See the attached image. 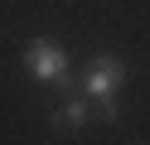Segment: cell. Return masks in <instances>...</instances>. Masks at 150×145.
<instances>
[{
  "label": "cell",
  "mask_w": 150,
  "mask_h": 145,
  "mask_svg": "<svg viewBox=\"0 0 150 145\" xmlns=\"http://www.w3.org/2000/svg\"><path fill=\"white\" fill-rule=\"evenodd\" d=\"M24 68H29V77H39V82H63V77H68V53H63L53 39H29V44H24Z\"/></svg>",
  "instance_id": "obj_1"
},
{
  "label": "cell",
  "mask_w": 150,
  "mask_h": 145,
  "mask_svg": "<svg viewBox=\"0 0 150 145\" xmlns=\"http://www.w3.org/2000/svg\"><path fill=\"white\" fill-rule=\"evenodd\" d=\"M121 82H126V63H121V58H111V53L92 58L87 73H82V92H87L92 102H97V97H116Z\"/></svg>",
  "instance_id": "obj_2"
},
{
  "label": "cell",
  "mask_w": 150,
  "mask_h": 145,
  "mask_svg": "<svg viewBox=\"0 0 150 145\" xmlns=\"http://www.w3.org/2000/svg\"><path fill=\"white\" fill-rule=\"evenodd\" d=\"M53 121H58V126H63V131H82V126H87V121H92V106H87V97H73V102H68V106H63V111H58V116H53Z\"/></svg>",
  "instance_id": "obj_3"
},
{
  "label": "cell",
  "mask_w": 150,
  "mask_h": 145,
  "mask_svg": "<svg viewBox=\"0 0 150 145\" xmlns=\"http://www.w3.org/2000/svg\"><path fill=\"white\" fill-rule=\"evenodd\" d=\"M92 111H97V121H116V116H121V102H116V97H97Z\"/></svg>",
  "instance_id": "obj_4"
}]
</instances>
